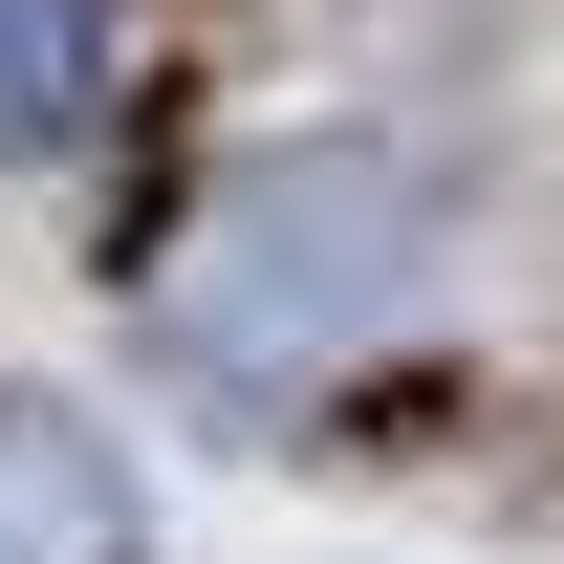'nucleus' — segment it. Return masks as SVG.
Segmentation results:
<instances>
[{
    "label": "nucleus",
    "mask_w": 564,
    "mask_h": 564,
    "mask_svg": "<svg viewBox=\"0 0 564 564\" xmlns=\"http://www.w3.org/2000/svg\"><path fill=\"white\" fill-rule=\"evenodd\" d=\"M131 87V0H0V152H87Z\"/></svg>",
    "instance_id": "obj_3"
},
{
    "label": "nucleus",
    "mask_w": 564,
    "mask_h": 564,
    "mask_svg": "<svg viewBox=\"0 0 564 564\" xmlns=\"http://www.w3.org/2000/svg\"><path fill=\"white\" fill-rule=\"evenodd\" d=\"M413 304H434V174L413 152H261L152 261V348L217 413H304L369 348H413Z\"/></svg>",
    "instance_id": "obj_1"
},
{
    "label": "nucleus",
    "mask_w": 564,
    "mask_h": 564,
    "mask_svg": "<svg viewBox=\"0 0 564 564\" xmlns=\"http://www.w3.org/2000/svg\"><path fill=\"white\" fill-rule=\"evenodd\" d=\"M0 564H152L131 456H109L66 391H0Z\"/></svg>",
    "instance_id": "obj_2"
}]
</instances>
